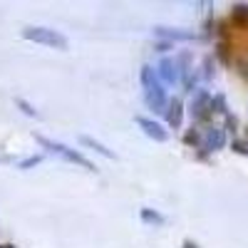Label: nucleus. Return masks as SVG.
<instances>
[{
	"instance_id": "8",
	"label": "nucleus",
	"mask_w": 248,
	"mask_h": 248,
	"mask_svg": "<svg viewBox=\"0 0 248 248\" xmlns=\"http://www.w3.org/2000/svg\"><path fill=\"white\" fill-rule=\"evenodd\" d=\"M154 35H156V37H164L167 43H171V40H196V32H191V30L164 28V25H156V28H154Z\"/></svg>"
},
{
	"instance_id": "7",
	"label": "nucleus",
	"mask_w": 248,
	"mask_h": 248,
	"mask_svg": "<svg viewBox=\"0 0 248 248\" xmlns=\"http://www.w3.org/2000/svg\"><path fill=\"white\" fill-rule=\"evenodd\" d=\"M134 122L139 124V129L147 134L149 139H154V141H167L169 139V132L161 127L159 122H154V119H147V117H134Z\"/></svg>"
},
{
	"instance_id": "2",
	"label": "nucleus",
	"mask_w": 248,
	"mask_h": 248,
	"mask_svg": "<svg viewBox=\"0 0 248 248\" xmlns=\"http://www.w3.org/2000/svg\"><path fill=\"white\" fill-rule=\"evenodd\" d=\"M35 139H37L40 147H45L47 152H52V154H57V156H62V159H67L70 164H77V167L87 169V171H97V167H94V164H92L90 159H85L79 152H75V149L65 147L62 141H52V139H47V137H43V134H35Z\"/></svg>"
},
{
	"instance_id": "11",
	"label": "nucleus",
	"mask_w": 248,
	"mask_h": 248,
	"mask_svg": "<svg viewBox=\"0 0 248 248\" xmlns=\"http://www.w3.org/2000/svg\"><path fill=\"white\" fill-rule=\"evenodd\" d=\"M231 17H233L236 25L246 28V25H248V5H246V3H236V5L231 8Z\"/></svg>"
},
{
	"instance_id": "4",
	"label": "nucleus",
	"mask_w": 248,
	"mask_h": 248,
	"mask_svg": "<svg viewBox=\"0 0 248 248\" xmlns=\"http://www.w3.org/2000/svg\"><path fill=\"white\" fill-rule=\"evenodd\" d=\"M211 99H214V97L209 94V90H196V92H194V97H191V107H189L194 122H209V117L214 114V109H211Z\"/></svg>"
},
{
	"instance_id": "10",
	"label": "nucleus",
	"mask_w": 248,
	"mask_h": 248,
	"mask_svg": "<svg viewBox=\"0 0 248 248\" xmlns=\"http://www.w3.org/2000/svg\"><path fill=\"white\" fill-rule=\"evenodd\" d=\"M79 141L85 144V147H90V149H94L97 154H102V156H107V159H117V154L112 152V149H107L102 141H97V139H92V137H79Z\"/></svg>"
},
{
	"instance_id": "20",
	"label": "nucleus",
	"mask_w": 248,
	"mask_h": 248,
	"mask_svg": "<svg viewBox=\"0 0 248 248\" xmlns=\"http://www.w3.org/2000/svg\"><path fill=\"white\" fill-rule=\"evenodd\" d=\"M233 152H238V154H246V156H248V144H246V141H241V139H236V141H233Z\"/></svg>"
},
{
	"instance_id": "22",
	"label": "nucleus",
	"mask_w": 248,
	"mask_h": 248,
	"mask_svg": "<svg viewBox=\"0 0 248 248\" xmlns=\"http://www.w3.org/2000/svg\"><path fill=\"white\" fill-rule=\"evenodd\" d=\"M184 248H199V246H196L194 241H189V238H186V241H184Z\"/></svg>"
},
{
	"instance_id": "15",
	"label": "nucleus",
	"mask_w": 248,
	"mask_h": 248,
	"mask_svg": "<svg viewBox=\"0 0 248 248\" xmlns=\"http://www.w3.org/2000/svg\"><path fill=\"white\" fill-rule=\"evenodd\" d=\"M184 141L189 144V147H196V144H199V147H201V132H196V129L191 127L189 132L184 134Z\"/></svg>"
},
{
	"instance_id": "1",
	"label": "nucleus",
	"mask_w": 248,
	"mask_h": 248,
	"mask_svg": "<svg viewBox=\"0 0 248 248\" xmlns=\"http://www.w3.org/2000/svg\"><path fill=\"white\" fill-rule=\"evenodd\" d=\"M141 87H144V102H147V107L154 112V114H164L167 112V90H164L161 79L156 75V70L152 65H144L141 67Z\"/></svg>"
},
{
	"instance_id": "21",
	"label": "nucleus",
	"mask_w": 248,
	"mask_h": 248,
	"mask_svg": "<svg viewBox=\"0 0 248 248\" xmlns=\"http://www.w3.org/2000/svg\"><path fill=\"white\" fill-rule=\"evenodd\" d=\"M236 117L233 114H226V129H229V132H236Z\"/></svg>"
},
{
	"instance_id": "3",
	"label": "nucleus",
	"mask_w": 248,
	"mask_h": 248,
	"mask_svg": "<svg viewBox=\"0 0 248 248\" xmlns=\"http://www.w3.org/2000/svg\"><path fill=\"white\" fill-rule=\"evenodd\" d=\"M23 37L30 40V43L47 45V47H55V50H67V47H70L67 37L60 35V32L52 30V28H25V30H23Z\"/></svg>"
},
{
	"instance_id": "5",
	"label": "nucleus",
	"mask_w": 248,
	"mask_h": 248,
	"mask_svg": "<svg viewBox=\"0 0 248 248\" xmlns=\"http://www.w3.org/2000/svg\"><path fill=\"white\" fill-rule=\"evenodd\" d=\"M156 75L161 79V85H176V82L181 79V65H179V60L164 57L159 62V67H156Z\"/></svg>"
},
{
	"instance_id": "18",
	"label": "nucleus",
	"mask_w": 248,
	"mask_h": 248,
	"mask_svg": "<svg viewBox=\"0 0 248 248\" xmlns=\"http://www.w3.org/2000/svg\"><path fill=\"white\" fill-rule=\"evenodd\" d=\"M37 164H40V156H30V159H25V161H20L17 169H30V167H37Z\"/></svg>"
},
{
	"instance_id": "14",
	"label": "nucleus",
	"mask_w": 248,
	"mask_h": 248,
	"mask_svg": "<svg viewBox=\"0 0 248 248\" xmlns=\"http://www.w3.org/2000/svg\"><path fill=\"white\" fill-rule=\"evenodd\" d=\"M15 107H20V109H23L28 117H37V109L30 105V102H25L23 97H15Z\"/></svg>"
},
{
	"instance_id": "23",
	"label": "nucleus",
	"mask_w": 248,
	"mask_h": 248,
	"mask_svg": "<svg viewBox=\"0 0 248 248\" xmlns=\"http://www.w3.org/2000/svg\"><path fill=\"white\" fill-rule=\"evenodd\" d=\"M0 248H15L13 243H3V246H0Z\"/></svg>"
},
{
	"instance_id": "13",
	"label": "nucleus",
	"mask_w": 248,
	"mask_h": 248,
	"mask_svg": "<svg viewBox=\"0 0 248 248\" xmlns=\"http://www.w3.org/2000/svg\"><path fill=\"white\" fill-rule=\"evenodd\" d=\"M211 109H214L216 114H229V112H226V97H223V94H214Z\"/></svg>"
},
{
	"instance_id": "16",
	"label": "nucleus",
	"mask_w": 248,
	"mask_h": 248,
	"mask_svg": "<svg viewBox=\"0 0 248 248\" xmlns=\"http://www.w3.org/2000/svg\"><path fill=\"white\" fill-rule=\"evenodd\" d=\"M236 70H238V75L248 82V57H238V60H236Z\"/></svg>"
},
{
	"instance_id": "6",
	"label": "nucleus",
	"mask_w": 248,
	"mask_h": 248,
	"mask_svg": "<svg viewBox=\"0 0 248 248\" xmlns=\"http://www.w3.org/2000/svg\"><path fill=\"white\" fill-rule=\"evenodd\" d=\"M226 144V129L223 127H206L201 132V147L209 149V152H218L223 149Z\"/></svg>"
},
{
	"instance_id": "12",
	"label": "nucleus",
	"mask_w": 248,
	"mask_h": 248,
	"mask_svg": "<svg viewBox=\"0 0 248 248\" xmlns=\"http://www.w3.org/2000/svg\"><path fill=\"white\" fill-rule=\"evenodd\" d=\"M141 221L144 223H149V226H161L164 223V216L152 211V209H141Z\"/></svg>"
},
{
	"instance_id": "9",
	"label": "nucleus",
	"mask_w": 248,
	"mask_h": 248,
	"mask_svg": "<svg viewBox=\"0 0 248 248\" xmlns=\"http://www.w3.org/2000/svg\"><path fill=\"white\" fill-rule=\"evenodd\" d=\"M164 117H167V124L171 129H179L181 127V119H184V105H181V99L174 97L169 99V105H167V112H164Z\"/></svg>"
},
{
	"instance_id": "19",
	"label": "nucleus",
	"mask_w": 248,
	"mask_h": 248,
	"mask_svg": "<svg viewBox=\"0 0 248 248\" xmlns=\"http://www.w3.org/2000/svg\"><path fill=\"white\" fill-rule=\"evenodd\" d=\"M218 57H221L223 65H229V45H226V43L218 45Z\"/></svg>"
},
{
	"instance_id": "17",
	"label": "nucleus",
	"mask_w": 248,
	"mask_h": 248,
	"mask_svg": "<svg viewBox=\"0 0 248 248\" xmlns=\"http://www.w3.org/2000/svg\"><path fill=\"white\" fill-rule=\"evenodd\" d=\"M211 65H214V57H206V60H203V77H206V79H211V77H214Z\"/></svg>"
}]
</instances>
